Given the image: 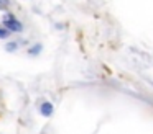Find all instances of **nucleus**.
Returning a JSON list of instances; mask_svg holds the SVG:
<instances>
[{
    "mask_svg": "<svg viewBox=\"0 0 153 134\" xmlns=\"http://www.w3.org/2000/svg\"><path fill=\"white\" fill-rule=\"evenodd\" d=\"M40 113L43 114L45 118H50L51 114H53V105H51L50 101H43V103L40 105Z\"/></svg>",
    "mask_w": 153,
    "mask_h": 134,
    "instance_id": "f03ea898",
    "label": "nucleus"
},
{
    "mask_svg": "<svg viewBox=\"0 0 153 134\" xmlns=\"http://www.w3.org/2000/svg\"><path fill=\"white\" fill-rule=\"evenodd\" d=\"M4 23V28H7L10 33H22L23 31V23L13 15V13H7V15L2 18Z\"/></svg>",
    "mask_w": 153,
    "mask_h": 134,
    "instance_id": "f257e3e1",
    "label": "nucleus"
},
{
    "mask_svg": "<svg viewBox=\"0 0 153 134\" xmlns=\"http://www.w3.org/2000/svg\"><path fill=\"white\" fill-rule=\"evenodd\" d=\"M41 49H43V46H41V44H35V46H31V48H28V54H31V56H38Z\"/></svg>",
    "mask_w": 153,
    "mask_h": 134,
    "instance_id": "20e7f679",
    "label": "nucleus"
},
{
    "mask_svg": "<svg viewBox=\"0 0 153 134\" xmlns=\"http://www.w3.org/2000/svg\"><path fill=\"white\" fill-rule=\"evenodd\" d=\"M10 34H12V33L8 31L7 28L0 26V39H7V38H10Z\"/></svg>",
    "mask_w": 153,
    "mask_h": 134,
    "instance_id": "39448f33",
    "label": "nucleus"
},
{
    "mask_svg": "<svg viewBox=\"0 0 153 134\" xmlns=\"http://www.w3.org/2000/svg\"><path fill=\"white\" fill-rule=\"evenodd\" d=\"M18 48H20V44H18L17 41H10V42L5 44V51H7V52H15Z\"/></svg>",
    "mask_w": 153,
    "mask_h": 134,
    "instance_id": "7ed1b4c3",
    "label": "nucleus"
}]
</instances>
